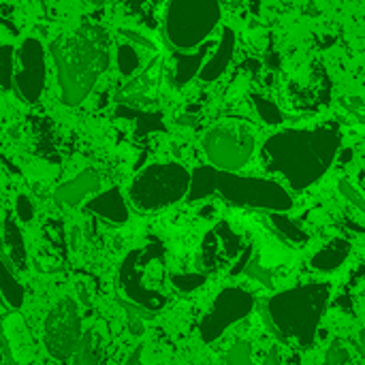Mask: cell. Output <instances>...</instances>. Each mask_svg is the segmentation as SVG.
<instances>
[{
  "mask_svg": "<svg viewBox=\"0 0 365 365\" xmlns=\"http://www.w3.org/2000/svg\"><path fill=\"white\" fill-rule=\"evenodd\" d=\"M122 34L126 36V38H130L133 43H139V45H143V47H154V43L152 41H148L143 34H139V32H133V30H122Z\"/></svg>",
  "mask_w": 365,
  "mask_h": 365,
  "instance_id": "e575fe53",
  "label": "cell"
},
{
  "mask_svg": "<svg viewBox=\"0 0 365 365\" xmlns=\"http://www.w3.org/2000/svg\"><path fill=\"white\" fill-rule=\"evenodd\" d=\"M340 148L342 128L338 122L312 128H284L263 143L261 163L265 171L282 178L289 188L304 192L329 171Z\"/></svg>",
  "mask_w": 365,
  "mask_h": 365,
  "instance_id": "6da1fadb",
  "label": "cell"
},
{
  "mask_svg": "<svg viewBox=\"0 0 365 365\" xmlns=\"http://www.w3.org/2000/svg\"><path fill=\"white\" fill-rule=\"evenodd\" d=\"M24 299L26 291L21 282L13 276V269L0 259V304L6 308V312H19Z\"/></svg>",
  "mask_w": 365,
  "mask_h": 365,
  "instance_id": "44dd1931",
  "label": "cell"
},
{
  "mask_svg": "<svg viewBox=\"0 0 365 365\" xmlns=\"http://www.w3.org/2000/svg\"><path fill=\"white\" fill-rule=\"evenodd\" d=\"M101 355H103V346H101V340L96 338V331L94 329H88L81 340H79V346L75 351V361L73 365H101Z\"/></svg>",
  "mask_w": 365,
  "mask_h": 365,
  "instance_id": "603a6c76",
  "label": "cell"
},
{
  "mask_svg": "<svg viewBox=\"0 0 365 365\" xmlns=\"http://www.w3.org/2000/svg\"><path fill=\"white\" fill-rule=\"evenodd\" d=\"M225 361H227V365H252V346H250V342L248 340L235 342L227 351Z\"/></svg>",
  "mask_w": 365,
  "mask_h": 365,
  "instance_id": "f1b7e54d",
  "label": "cell"
},
{
  "mask_svg": "<svg viewBox=\"0 0 365 365\" xmlns=\"http://www.w3.org/2000/svg\"><path fill=\"white\" fill-rule=\"evenodd\" d=\"M92 214H96L98 218L107 220L109 225L122 227L128 222V205L120 192V188H109L101 195H96L94 199L88 201L86 205Z\"/></svg>",
  "mask_w": 365,
  "mask_h": 365,
  "instance_id": "e0dca14e",
  "label": "cell"
},
{
  "mask_svg": "<svg viewBox=\"0 0 365 365\" xmlns=\"http://www.w3.org/2000/svg\"><path fill=\"white\" fill-rule=\"evenodd\" d=\"M0 259L17 272H24L28 267V250L21 235V229L15 222V216L11 212L4 214L2 227H0Z\"/></svg>",
  "mask_w": 365,
  "mask_h": 365,
  "instance_id": "9a60e30c",
  "label": "cell"
},
{
  "mask_svg": "<svg viewBox=\"0 0 365 365\" xmlns=\"http://www.w3.org/2000/svg\"><path fill=\"white\" fill-rule=\"evenodd\" d=\"M101 188V180L96 175V171L92 169H86L81 171L79 175H75L73 180L60 184L53 192V199L58 205H64V207H75L79 205L83 199H88L90 195H94L96 190Z\"/></svg>",
  "mask_w": 365,
  "mask_h": 365,
  "instance_id": "2e32d148",
  "label": "cell"
},
{
  "mask_svg": "<svg viewBox=\"0 0 365 365\" xmlns=\"http://www.w3.org/2000/svg\"><path fill=\"white\" fill-rule=\"evenodd\" d=\"M216 195H220L225 201L233 205L265 210L269 214H287L293 207L291 192L280 182L265 180V178H250V175L218 171Z\"/></svg>",
  "mask_w": 365,
  "mask_h": 365,
  "instance_id": "8992f818",
  "label": "cell"
},
{
  "mask_svg": "<svg viewBox=\"0 0 365 365\" xmlns=\"http://www.w3.org/2000/svg\"><path fill=\"white\" fill-rule=\"evenodd\" d=\"M357 349H359V355L365 359V329L359 334V340H357Z\"/></svg>",
  "mask_w": 365,
  "mask_h": 365,
  "instance_id": "8d00e7d4",
  "label": "cell"
},
{
  "mask_svg": "<svg viewBox=\"0 0 365 365\" xmlns=\"http://www.w3.org/2000/svg\"><path fill=\"white\" fill-rule=\"evenodd\" d=\"M2 361H4V359H2V355H0V364H2Z\"/></svg>",
  "mask_w": 365,
  "mask_h": 365,
  "instance_id": "ab89813d",
  "label": "cell"
},
{
  "mask_svg": "<svg viewBox=\"0 0 365 365\" xmlns=\"http://www.w3.org/2000/svg\"><path fill=\"white\" fill-rule=\"evenodd\" d=\"M338 188H340V195L355 207V210H359L361 214L365 216V195L349 180V178H342L340 180V184H338Z\"/></svg>",
  "mask_w": 365,
  "mask_h": 365,
  "instance_id": "f546056e",
  "label": "cell"
},
{
  "mask_svg": "<svg viewBox=\"0 0 365 365\" xmlns=\"http://www.w3.org/2000/svg\"><path fill=\"white\" fill-rule=\"evenodd\" d=\"M126 365H163V359L150 357V355H148V344H139V346L133 351V355H130V359H128V364Z\"/></svg>",
  "mask_w": 365,
  "mask_h": 365,
  "instance_id": "d6a6232c",
  "label": "cell"
},
{
  "mask_svg": "<svg viewBox=\"0 0 365 365\" xmlns=\"http://www.w3.org/2000/svg\"><path fill=\"white\" fill-rule=\"evenodd\" d=\"M237 252H240V237L235 235V231L227 222H220L203 240L201 263L205 265V272L218 269L229 259H233Z\"/></svg>",
  "mask_w": 365,
  "mask_h": 365,
  "instance_id": "4fadbf2b",
  "label": "cell"
},
{
  "mask_svg": "<svg viewBox=\"0 0 365 365\" xmlns=\"http://www.w3.org/2000/svg\"><path fill=\"white\" fill-rule=\"evenodd\" d=\"M139 64H141V58H139V53H137V49L133 45H128V43L118 45V68H120V75L133 77L139 71Z\"/></svg>",
  "mask_w": 365,
  "mask_h": 365,
  "instance_id": "4316f807",
  "label": "cell"
},
{
  "mask_svg": "<svg viewBox=\"0 0 365 365\" xmlns=\"http://www.w3.org/2000/svg\"><path fill=\"white\" fill-rule=\"evenodd\" d=\"M154 259H160V246L152 244L148 248L130 250L120 265L118 291H120V302L126 306L128 312L137 310L141 317L156 314L167 304V297L160 291L145 284V269Z\"/></svg>",
  "mask_w": 365,
  "mask_h": 365,
  "instance_id": "52a82bcc",
  "label": "cell"
},
{
  "mask_svg": "<svg viewBox=\"0 0 365 365\" xmlns=\"http://www.w3.org/2000/svg\"><path fill=\"white\" fill-rule=\"evenodd\" d=\"M252 103H255V109H257L259 118H261L265 124H272V126L282 124L284 115H282V111L278 109V105H276L272 98H267V96H263V94H252Z\"/></svg>",
  "mask_w": 365,
  "mask_h": 365,
  "instance_id": "484cf974",
  "label": "cell"
},
{
  "mask_svg": "<svg viewBox=\"0 0 365 365\" xmlns=\"http://www.w3.org/2000/svg\"><path fill=\"white\" fill-rule=\"evenodd\" d=\"M0 355L9 365H32L36 361V340L19 312L0 314Z\"/></svg>",
  "mask_w": 365,
  "mask_h": 365,
  "instance_id": "7c38bea8",
  "label": "cell"
},
{
  "mask_svg": "<svg viewBox=\"0 0 365 365\" xmlns=\"http://www.w3.org/2000/svg\"><path fill=\"white\" fill-rule=\"evenodd\" d=\"M255 133L240 122L218 124L210 128L203 137V150L210 165L227 173L246 167L255 154Z\"/></svg>",
  "mask_w": 365,
  "mask_h": 365,
  "instance_id": "ba28073f",
  "label": "cell"
},
{
  "mask_svg": "<svg viewBox=\"0 0 365 365\" xmlns=\"http://www.w3.org/2000/svg\"><path fill=\"white\" fill-rule=\"evenodd\" d=\"M220 17L222 9L216 0H175L167 6L165 32L178 51H190L207 43Z\"/></svg>",
  "mask_w": 365,
  "mask_h": 365,
  "instance_id": "277c9868",
  "label": "cell"
},
{
  "mask_svg": "<svg viewBox=\"0 0 365 365\" xmlns=\"http://www.w3.org/2000/svg\"><path fill=\"white\" fill-rule=\"evenodd\" d=\"M323 365H355V361H353L349 349H346L340 340H336V342L327 349L325 364Z\"/></svg>",
  "mask_w": 365,
  "mask_h": 365,
  "instance_id": "4dcf8cb0",
  "label": "cell"
},
{
  "mask_svg": "<svg viewBox=\"0 0 365 365\" xmlns=\"http://www.w3.org/2000/svg\"><path fill=\"white\" fill-rule=\"evenodd\" d=\"M216 175H218V169H214L212 165L197 167L190 173V186H188L186 199L190 203H195V201H203V199L216 195Z\"/></svg>",
  "mask_w": 365,
  "mask_h": 365,
  "instance_id": "7402d4cb",
  "label": "cell"
},
{
  "mask_svg": "<svg viewBox=\"0 0 365 365\" xmlns=\"http://www.w3.org/2000/svg\"><path fill=\"white\" fill-rule=\"evenodd\" d=\"M160 77H163V60L156 58L148 64L145 71H141L137 77H133L120 92H118V101L122 105H150L156 98L158 86H160Z\"/></svg>",
  "mask_w": 365,
  "mask_h": 365,
  "instance_id": "5bb4252c",
  "label": "cell"
},
{
  "mask_svg": "<svg viewBox=\"0 0 365 365\" xmlns=\"http://www.w3.org/2000/svg\"><path fill=\"white\" fill-rule=\"evenodd\" d=\"M15 216L19 222H32L34 218V205L26 195H17L15 197Z\"/></svg>",
  "mask_w": 365,
  "mask_h": 365,
  "instance_id": "1f68e13d",
  "label": "cell"
},
{
  "mask_svg": "<svg viewBox=\"0 0 365 365\" xmlns=\"http://www.w3.org/2000/svg\"><path fill=\"white\" fill-rule=\"evenodd\" d=\"M58 68V86L64 105H79L109 66L107 30L86 24L58 36L51 45Z\"/></svg>",
  "mask_w": 365,
  "mask_h": 365,
  "instance_id": "7a4b0ae2",
  "label": "cell"
},
{
  "mask_svg": "<svg viewBox=\"0 0 365 365\" xmlns=\"http://www.w3.org/2000/svg\"><path fill=\"white\" fill-rule=\"evenodd\" d=\"M248 272H259V269H257V265H250V267H248ZM261 274H263V272H261ZM252 276H257V274H252ZM259 278H261L267 287H272V278H269L267 274H265V276H259Z\"/></svg>",
  "mask_w": 365,
  "mask_h": 365,
  "instance_id": "74e56055",
  "label": "cell"
},
{
  "mask_svg": "<svg viewBox=\"0 0 365 365\" xmlns=\"http://www.w3.org/2000/svg\"><path fill=\"white\" fill-rule=\"evenodd\" d=\"M331 297L329 282H306L276 293L265 304V314L278 338L310 349Z\"/></svg>",
  "mask_w": 365,
  "mask_h": 365,
  "instance_id": "3957f363",
  "label": "cell"
},
{
  "mask_svg": "<svg viewBox=\"0 0 365 365\" xmlns=\"http://www.w3.org/2000/svg\"><path fill=\"white\" fill-rule=\"evenodd\" d=\"M190 171L180 163H156L145 167L130 184V201L141 212H158L175 205L188 195Z\"/></svg>",
  "mask_w": 365,
  "mask_h": 365,
  "instance_id": "5b68a950",
  "label": "cell"
},
{
  "mask_svg": "<svg viewBox=\"0 0 365 365\" xmlns=\"http://www.w3.org/2000/svg\"><path fill=\"white\" fill-rule=\"evenodd\" d=\"M351 250H353L351 242H346L344 237H334L331 242H327L321 250L312 255L310 267L321 274H331L346 263V259L351 257Z\"/></svg>",
  "mask_w": 365,
  "mask_h": 365,
  "instance_id": "ffe728a7",
  "label": "cell"
},
{
  "mask_svg": "<svg viewBox=\"0 0 365 365\" xmlns=\"http://www.w3.org/2000/svg\"><path fill=\"white\" fill-rule=\"evenodd\" d=\"M235 41H237V38H235V30L229 28V26H225V28H222V36H220V41H218V45H216V51L205 60V64H203V68H201V73H199V77H201L203 81L212 83V81H216L218 77H222V73L229 68V64H231V60H233Z\"/></svg>",
  "mask_w": 365,
  "mask_h": 365,
  "instance_id": "ac0fdd59",
  "label": "cell"
},
{
  "mask_svg": "<svg viewBox=\"0 0 365 365\" xmlns=\"http://www.w3.org/2000/svg\"><path fill=\"white\" fill-rule=\"evenodd\" d=\"M272 225H274V229L282 235V240H287L291 246H306L308 244V233L295 222V220H291L289 216H284V214H272Z\"/></svg>",
  "mask_w": 365,
  "mask_h": 365,
  "instance_id": "cb8c5ba5",
  "label": "cell"
},
{
  "mask_svg": "<svg viewBox=\"0 0 365 365\" xmlns=\"http://www.w3.org/2000/svg\"><path fill=\"white\" fill-rule=\"evenodd\" d=\"M263 365H282V361H280V357H278V351H276V349H272V351L267 353V357H265Z\"/></svg>",
  "mask_w": 365,
  "mask_h": 365,
  "instance_id": "d590c367",
  "label": "cell"
},
{
  "mask_svg": "<svg viewBox=\"0 0 365 365\" xmlns=\"http://www.w3.org/2000/svg\"><path fill=\"white\" fill-rule=\"evenodd\" d=\"M15 49L13 45L0 43V90L13 88V75H15Z\"/></svg>",
  "mask_w": 365,
  "mask_h": 365,
  "instance_id": "d4e9b609",
  "label": "cell"
},
{
  "mask_svg": "<svg viewBox=\"0 0 365 365\" xmlns=\"http://www.w3.org/2000/svg\"><path fill=\"white\" fill-rule=\"evenodd\" d=\"M81 336L83 331H81L79 306L71 297L60 299L45 317V327H43L45 351L53 359L66 361L75 355Z\"/></svg>",
  "mask_w": 365,
  "mask_h": 365,
  "instance_id": "9c48e42d",
  "label": "cell"
},
{
  "mask_svg": "<svg viewBox=\"0 0 365 365\" xmlns=\"http://www.w3.org/2000/svg\"><path fill=\"white\" fill-rule=\"evenodd\" d=\"M255 310V295L246 289L240 287H227L222 289L210 312L201 319L199 323V336L205 344H214L231 325L244 321L246 317H250V312Z\"/></svg>",
  "mask_w": 365,
  "mask_h": 365,
  "instance_id": "30bf717a",
  "label": "cell"
},
{
  "mask_svg": "<svg viewBox=\"0 0 365 365\" xmlns=\"http://www.w3.org/2000/svg\"><path fill=\"white\" fill-rule=\"evenodd\" d=\"M214 47V43H203L201 47H197L195 51H173V83L178 88L186 86L190 79H195L203 64H205V58H207V51Z\"/></svg>",
  "mask_w": 365,
  "mask_h": 365,
  "instance_id": "d6986e66",
  "label": "cell"
},
{
  "mask_svg": "<svg viewBox=\"0 0 365 365\" xmlns=\"http://www.w3.org/2000/svg\"><path fill=\"white\" fill-rule=\"evenodd\" d=\"M342 105L353 113L357 115L361 122H365V103L359 98V96H351V98H342Z\"/></svg>",
  "mask_w": 365,
  "mask_h": 365,
  "instance_id": "836d02e7",
  "label": "cell"
},
{
  "mask_svg": "<svg viewBox=\"0 0 365 365\" xmlns=\"http://www.w3.org/2000/svg\"><path fill=\"white\" fill-rule=\"evenodd\" d=\"M19 68L13 75V88L19 98L28 105L38 103L43 88H45V49L43 43L34 36L24 38L17 51Z\"/></svg>",
  "mask_w": 365,
  "mask_h": 365,
  "instance_id": "8fae6325",
  "label": "cell"
},
{
  "mask_svg": "<svg viewBox=\"0 0 365 365\" xmlns=\"http://www.w3.org/2000/svg\"><path fill=\"white\" fill-rule=\"evenodd\" d=\"M4 118H6V109H4V103L0 101V130L4 128Z\"/></svg>",
  "mask_w": 365,
  "mask_h": 365,
  "instance_id": "f35d334b",
  "label": "cell"
},
{
  "mask_svg": "<svg viewBox=\"0 0 365 365\" xmlns=\"http://www.w3.org/2000/svg\"><path fill=\"white\" fill-rule=\"evenodd\" d=\"M207 282V274H173L171 284L180 293H192Z\"/></svg>",
  "mask_w": 365,
  "mask_h": 365,
  "instance_id": "83f0119b",
  "label": "cell"
}]
</instances>
